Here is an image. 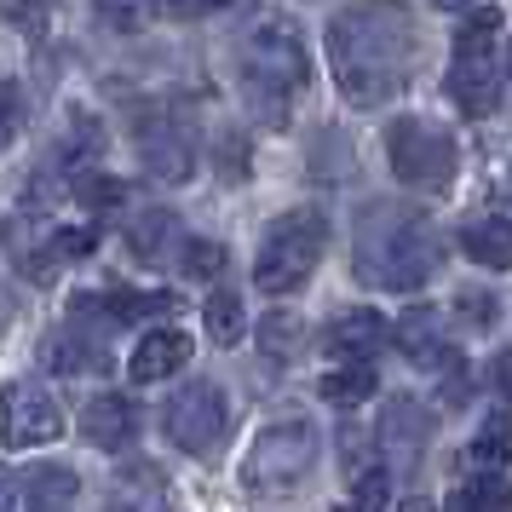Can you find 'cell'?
<instances>
[{
	"mask_svg": "<svg viewBox=\"0 0 512 512\" xmlns=\"http://www.w3.org/2000/svg\"><path fill=\"white\" fill-rule=\"evenodd\" d=\"M432 6H438V12H466L472 0H432Z\"/></svg>",
	"mask_w": 512,
	"mask_h": 512,
	"instance_id": "74e56055",
	"label": "cell"
},
{
	"mask_svg": "<svg viewBox=\"0 0 512 512\" xmlns=\"http://www.w3.org/2000/svg\"><path fill=\"white\" fill-rule=\"evenodd\" d=\"M495 311H501V305L489 300V294H478V288L455 294V317H466L472 328H489V323H495Z\"/></svg>",
	"mask_w": 512,
	"mask_h": 512,
	"instance_id": "4dcf8cb0",
	"label": "cell"
},
{
	"mask_svg": "<svg viewBox=\"0 0 512 512\" xmlns=\"http://www.w3.org/2000/svg\"><path fill=\"white\" fill-rule=\"evenodd\" d=\"M75 202H81V208H121V202H127V185L110 179V173H87V167H81V173H75Z\"/></svg>",
	"mask_w": 512,
	"mask_h": 512,
	"instance_id": "4316f807",
	"label": "cell"
},
{
	"mask_svg": "<svg viewBox=\"0 0 512 512\" xmlns=\"http://www.w3.org/2000/svg\"><path fill=\"white\" fill-rule=\"evenodd\" d=\"M397 512H432V501H426V495H409V501H403Z\"/></svg>",
	"mask_w": 512,
	"mask_h": 512,
	"instance_id": "d590c367",
	"label": "cell"
},
{
	"mask_svg": "<svg viewBox=\"0 0 512 512\" xmlns=\"http://www.w3.org/2000/svg\"><path fill=\"white\" fill-rule=\"evenodd\" d=\"M317 392H323V403H334V409H357V403H369V397L380 392V374H374L369 363H346V369H328L323 380H317Z\"/></svg>",
	"mask_w": 512,
	"mask_h": 512,
	"instance_id": "d6986e66",
	"label": "cell"
},
{
	"mask_svg": "<svg viewBox=\"0 0 512 512\" xmlns=\"http://www.w3.org/2000/svg\"><path fill=\"white\" fill-rule=\"evenodd\" d=\"M495 35H501V12H495V6H472L461 35H455V58H489Z\"/></svg>",
	"mask_w": 512,
	"mask_h": 512,
	"instance_id": "484cf974",
	"label": "cell"
},
{
	"mask_svg": "<svg viewBox=\"0 0 512 512\" xmlns=\"http://www.w3.org/2000/svg\"><path fill=\"white\" fill-rule=\"evenodd\" d=\"M311 466H317V426L311 420H277L254 438L242 478H248V489H294L305 484Z\"/></svg>",
	"mask_w": 512,
	"mask_h": 512,
	"instance_id": "8992f818",
	"label": "cell"
},
{
	"mask_svg": "<svg viewBox=\"0 0 512 512\" xmlns=\"http://www.w3.org/2000/svg\"><path fill=\"white\" fill-rule=\"evenodd\" d=\"M386 162H392V173H397L409 190L438 196V190L455 185L461 150H455V139L443 133L438 121L409 116V121H392V127H386Z\"/></svg>",
	"mask_w": 512,
	"mask_h": 512,
	"instance_id": "5b68a950",
	"label": "cell"
},
{
	"mask_svg": "<svg viewBox=\"0 0 512 512\" xmlns=\"http://www.w3.org/2000/svg\"><path fill=\"white\" fill-rule=\"evenodd\" d=\"M328 248V219L317 208H294L271 219V231L259 242V259H254V282L265 294H294L311 282L317 259Z\"/></svg>",
	"mask_w": 512,
	"mask_h": 512,
	"instance_id": "277c9868",
	"label": "cell"
},
{
	"mask_svg": "<svg viewBox=\"0 0 512 512\" xmlns=\"http://www.w3.org/2000/svg\"><path fill=\"white\" fill-rule=\"evenodd\" d=\"M225 265H231L225 242H208V236H190V242H179V271H185L190 282H213V277H225Z\"/></svg>",
	"mask_w": 512,
	"mask_h": 512,
	"instance_id": "d4e9b609",
	"label": "cell"
},
{
	"mask_svg": "<svg viewBox=\"0 0 512 512\" xmlns=\"http://www.w3.org/2000/svg\"><path fill=\"white\" fill-rule=\"evenodd\" d=\"M346 512H386V472H357L346 495Z\"/></svg>",
	"mask_w": 512,
	"mask_h": 512,
	"instance_id": "f1b7e54d",
	"label": "cell"
},
{
	"mask_svg": "<svg viewBox=\"0 0 512 512\" xmlns=\"http://www.w3.org/2000/svg\"><path fill=\"white\" fill-rule=\"evenodd\" d=\"M443 512H512V484L501 472H478L472 484H461L449 495V507Z\"/></svg>",
	"mask_w": 512,
	"mask_h": 512,
	"instance_id": "ffe728a7",
	"label": "cell"
},
{
	"mask_svg": "<svg viewBox=\"0 0 512 512\" xmlns=\"http://www.w3.org/2000/svg\"><path fill=\"white\" fill-rule=\"evenodd\" d=\"M397 346L409 351L415 363H449V351H443V311L415 305V311L397 323Z\"/></svg>",
	"mask_w": 512,
	"mask_h": 512,
	"instance_id": "ac0fdd59",
	"label": "cell"
},
{
	"mask_svg": "<svg viewBox=\"0 0 512 512\" xmlns=\"http://www.w3.org/2000/svg\"><path fill=\"white\" fill-rule=\"evenodd\" d=\"M75 495H81V478H75L70 466H35L24 478V512H70Z\"/></svg>",
	"mask_w": 512,
	"mask_h": 512,
	"instance_id": "2e32d148",
	"label": "cell"
},
{
	"mask_svg": "<svg viewBox=\"0 0 512 512\" xmlns=\"http://www.w3.org/2000/svg\"><path fill=\"white\" fill-rule=\"evenodd\" d=\"M489 380H495V392L512 403V346H507V351H495V363H489Z\"/></svg>",
	"mask_w": 512,
	"mask_h": 512,
	"instance_id": "836d02e7",
	"label": "cell"
},
{
	"mask_svg": "<svg viewBox=\"0 0 512 512\" xmlns=\"http://www.w3.org/2000/svg\"><path fill=\"white\" fill-rule=\"evenodd\" d=\"M386 340H392V328H386V317L369 311V305H363V311H340V317L323 328V346L334 351V357H351V363H369Z\"/></svg>",
	"mask_w": 512,
	"mask_h": 512,
	"instance_id": "7c38bea8",
	"label": "cell"
},
{
	"mask_svg": "<svg viewBox=\"0 0 512 512\" xmlns=\"http://www.w3.org/2000/svg\"><path fill=\"white\" fill-rule=\"evenodd\" d=\"M12 507V478H6V472H0V512Z\"/></svg>",
	"mask_w": 512,
	"mask_h": 512,
	"instance_id": "8d00e7d4",
	"label": "cell"
},
{
	"mask_svg": "<svg viewBox=\"0 0 512 512\" xmlns=\"http://www.w3.org/2000/svg\"><path fill=\"white\" fill-rule=\"evenodd\" d=\"M41 363H47L52 374H104L110 369V351H104V334H81V328H58V334H47V346H41Z\"/></svg>",
	"mask_w": 512,
	"mask_h": 512,
	"instance_id": "9a60e30c",
	"label": "cell"
},
{
	"mask_svg": "<svg viewBox=\"0 0 512 512\" xmlns=\"http://www.w3.org/2000/svg\"><path fill=\"white\" fill-rule=\"evenodd\" d=\"M64 432H70L64 409L41 380H6V392H0V438H6V449H41V443H58Z\"/></svg>",
	"mask_w": 512,
	"mask_h": 512,
	"instance_id": "ba28073f",
	"label": "cell"
},
{
	"mask_svg": "<svg viewBox=\"0 0 512 512\" xmlns=\"http://www.w3.org/2000/svg\"><path fill=\"white\" fill-rule=\"evenodd\" d=\"M443 93L455 98V110L472 121H484L495 104H501V75L489 58H455L449 64V81H443Z\"/></svg>",
	"mask_w": 512,
	"mask_h": 512,
	"instance_id": "8fae6325",
	"label": "cell"
},
{
	"mask_svg": "<svg viewBox=\"0 0 512 512\" xmlns=\"http://www.w3.org/2000/svg\"><path fill=\"white\" fill-rule=\"evenodd\" d=\"M6 254H12V265H18L29 282H47V277H52V265H58V248H52V236L41 242V248H29L24 219H12V225H6Z\"/></svg>",
	"mask_w": 512,
	"mask_h": 512,
	"instance_id": "603a6c76",
	"label": "cell"
},
{
	"mask_svg": "<svg viewBox=\"0 0 512 512\" xmlns=\"http://www.w3.org/2000/svg\"><path fill=\"white\" fill-rule=\"evenodd\" d=\"M6 104H12V87H6V81H0V110H6Z\"/></svg>",
	"mask_w": 512,
	"mask_h": 512,
	"instance_id": "f35d334b",
	"label": "cell"
},
{
	"mask_svg": "<svg viewBox=\"0 0 512 512\" xmlns=\"http://www.w3.org/2000/svg\"><path fill=\"white\" fill-rule=\"evenodd\" d=\"M219 173H225V179H248V144L242 139H219Z\"/></svg>",
	"mask_w": 512,
	"mask_h": 512,
	"instance_id": "1f68e13d",
	"label": "cell"
},
{
	"mask_svg": "<svg viewBox=\"0 0 512 512\" xmlns=\"http://www.w3.org/2000/svg\"><path fill=\"white\" fill-rule=\"evenodd\" d=\"M139 156L144 167L162 179V185H185L190 167H196V150H190V133L173 116H150L139 133Z\"/></svg>",
	"mask_w": 512,
	"mask_h": 512,
	"instance_id": "9c48e42d",
	"label": "cell"
},
{
	"mask_svg": "<svg viewBox=\"0 0 512 512\" xmlns=\"http://www.w3.org/2000/svg\"><path fill=\"white\" fill-rule=\"evenodd\" d=\"M202 323H208L213 346H236V340L248 334V311H242V300H236L231 288H219V294H208V305H202Z\"/></svg>",
	"mask_w": 512,
	"mask_h": 512,
	"instance_id": "7402d4cb",
	"label": "cell"
},
{
	"mask_svg": "<svg viewBox=\"0 0 512 512\" xmlns=\"http://www.w3.org/2000/svg\"><path fill=\"white\" fill-rule=\"evenodd\" d=\"M380 443H386L392 466L420 461V449L432 443V415H426L420 403H409V397H392L386 415H380Z\"/></svg>",
	"mask_w": 512,
	"mask_h": 512,
	"instance_id": "5bb4252c",
	"label": "cell"
},
{
	"mask_svg": "<svg viewBox=\"0 0 512 512\" xmlns=\"http://www.w3.org/2000/svg\"><path fill=\"white\" fill-rule=\"evenodd\" d=\"M190 334L185 328H150L139 346H133V363H127V374L139 380V386H150V380H167V374H179L190 363Z\"/></svg>",
	"mask_w": 512,
	"mask_h": 512,
	"instance_id": "4fadbf2b",
	"label": "cell"
},
{
	"mask_svg": "<svg viewBox=\"0 0 512 512\" xmlns=\"http://www.w3.org/2000/svg\"><path fill=\"white\" fill-rule=\"evenodd\" d=\"M179 236V225H173V213H162V208H150V213H139L133 225H127V248H133V259H144V265H156V259L167 254V242Z\"/></svg>",
	"mask_w": 512,
	"mask_h": 512,
	"instance_id": "44dd1931",
	"label": "cell"
},
{
	"mask_svg": "<svg viewBox=\"0 0 512 512\" xmlns=\"http://www.w3.org/2000/svg\"><path fill=\"white\" fill-rule=\"evenodd\" d=\"M52 248H58V259H87L98 248V231L93 225H58L52 231Z\"/></svg>",
	"mask_w": 512,
	"mask_h": 512,
	"instance_id": "f546056e",
	"label": "cell"
},
{
	"mask_svg": "<svg viewBox=\"0 0 512 512\" xmlns=\"http://www.w3.org/2000/svg\"><path fill=\"white\" fill-rule=\"evenodd\" d=\"M507 75H512V41H507Z\"/></svg>",
	"mask_w": 512,
	"mask_h": 512,
	"instance_id": "ab89813d",
	"label": "cell"
},
{
	"mask_svg": "<svg viewBox=\"0 0 512 512\" xmlns=\"http://www.w3.org/2000/svg\"><path fill=\"white\" fill-rule=\"evenodd\" d=\"M328 70L340 81L346 104L374 110L403 93L415 70V18L397 0H351L328 18Z\"/></svg>",
	"mask_w": 512,
	"mask_h": 512,
	"instance_id": "6da1fadb",
	"label": "cell"
},
{
	"mask_svg": "<svg viewBox=\"0 0 512 512\" xmlns=\"http://www.w3.org/2000/svg\"><path fill=\"white\" fill-rule=\"evenodd\" d=\"M351 265H357V282L409 294L443 265V236L409 202H369L357 213V254H351Z\"/></svg>",
	"mask_w": 512,
	"mask_h": 512,
	"instance_id": "7a4b0ae2",
	"label": "cell"
},
{
	"mask_svg": "<svg viewBox=\"0 0 512 512\" xmlns=\"http://www.w3.org/2000/svg\"><path fill=\"white\" fill-rule=\"evenodd\" d=\"M461 254L489 271H512V219H472L461 231Z\"/></svg>",
	"mask_w": 512,
	"mask_h": 512,
	"instance_id": "e0dca14e",
	"label": "cell"
},
{
	"mask_svg": "<svg viewBox=\"0 0 512 512\" xmlns=\"http://www.w3.org/2000/svg\"><path fill=\"white\" fill-rule=\"evenodd\" d=\"M225 426H231V397H225L219 380H185L162 409L167 443L185 449V455H208L213 443L225 438Z\"/></svg>",
	"mask_w": 512,
	"mask_h": 512,
	"instance_id": "52a82bcc",
	"label": "cell"
},
{
	"mask_svg": "<svg viewBox=\"0 0 512 512\" xmlns=\"http://www.w3.org/2000/svg\"><path fill=\"white\" fill-rule=\"evenodd\" d=\"M305 81H311V58H305L294 18H259L242 41V93L254 104V116L282 127Z\"/></svg>",
	"mask_w": 512,
	"mask_h": 512,
	"instance_id": "3957f363",
	"label": "cell"
},
{
	"mask_svg": "<svg viewBox=\"0 0 512 512\" xmlns=\"http://www.w3.org/2000/svg\"><path fill=\"white\" fill-rule=\"evenodd\" d=\"M167 12H179V18H196V12H225V6H242V0H162Z\"/></svg>",
	"mask_w": 512,
	"mask_h": 512,
	"instance_id": "d6a6232c",
	"label": "cell"
},
{
	"mask_svg": "<svg viewBox=\"0 0 512 512\" xmlns=\"http://www.w3.org/2000/svg\"><path fill=\"white\" fill-rule=\"evenodd\" d=\"M259 351H265V357H277V363L300 357V351H305V323L294 317V311H271V317L259 323Z\"/></svg>",
	"mask_w": 512,
	"mask_h": 512,
	"instance_id": "cb8c5ba5",
	"label": "cell"
},
{
	"mask_svg": "<svg viewBox=\"0 0 512 512\" xmlns=\"http://www.w3.org/2000/svg\"><path fill=\"white\" fill-rule=\"evenodd\" d=\"M81 438L93 443V449H127V443L139 438V409H133V397L98 392L93 403L81 409Z\"/></svg>",
	"mask_w": 512,
	"mask_h": 512,
	"instance_id": "30bf717a",
	"label": "cell"
},
{
	"mask_svg": "<svg viewBox=\"0 0 512 512\" xmlns=\"http://www.w3.org/2000/svg\"><path fill=\"white\" fill-rule=\"evenodd\" d=\"M12 133H18V98H12V104H6V110H0V150H6V144H12Z\"/></svg>",
	"mask_w": 512,
	"mask_h": 512,
	"instance_id": "e575fe53",
	"label": "cell"
},
{
	"mask_svg": "<svg viewBox=\"0 0 512 512\" xmlns=\"http://www.w3.org/2000/svg\"><path fill=\"white\" fill-rule=\"evenodd\" d=\"M507 455H512V432L501 426V420H489L484 432L472 438V461L489 466V472H501V466H507Z\"/></svg>",
	"mask_w": 512,
	"mask_h": 512,
	"instance_id": "83f0119b",
	"label": "cell"
}]
</instances>
